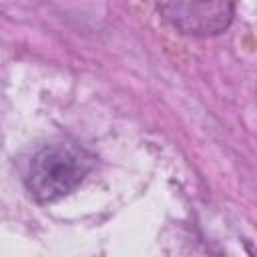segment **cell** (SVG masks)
I'll return each instance as SVG.
<instances>
[{"instance_id": "obj_1", "label": "cell", "mask_w": 257, "mask_h": 257, "mask_svg": "<svg viewBox=\"0 0 257 257\" xmlns=\"http://www.w3.org/2000/svg\"><path fill=\"white\" fill-rule=\"evenodd\" d=\"M94 167V157L80 145L56 141L40 147L24 171V185L34 201L54 203L70 195Z\"/></svg>"}, {"instance_id": "obj_2", "label": "cell", "mask_w": 257, "mask_h": 257, "mask_svg": "<svg viewBox=\"0 0 257 257\" xmlns=\"http://www.w3.org/2000/svg\"><path fill=\"white\" fill-rule=\"evenodd\" d=\"M161 18L177 32L197 38L225 32L235 18V0H155Z\"/></svg>"}]
</instances>
